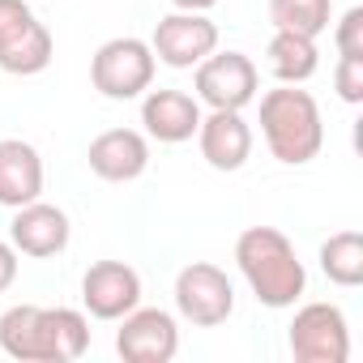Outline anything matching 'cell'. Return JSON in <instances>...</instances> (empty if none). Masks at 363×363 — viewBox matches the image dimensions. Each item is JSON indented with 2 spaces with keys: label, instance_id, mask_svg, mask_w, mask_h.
<instances>
[{
  "label": "cell",
  "instance_id": "6da1fadb",
  "mask_svg": "<svg viewBox=\"0 0 363 363\" xmlns=\"http://www.w3.org/2000/svg\"><path fill=\"white\" fill-rule=\"evenodd\" d=\"M90 346V320L77 308L18 303L0 316V350L22 363H73Z\"/></svg>",
  "mask_w": 363,
  "mask_h": 363
},
{
  "label": "cell",
  "instance_id": "7a4b0ae2",
  "mask_svg": "<svg viewBox=\"0 0 363 363\" xmlns=\"http://www.w3.org/2000/svg\"><path fill=\"white\" fill-rule=\"evenodd\" d=\"M235 261L265 308H291L308 286L303 261L278 227H248L235 240Z\"/></svg>",
  "mask_w": 363,
  "mask_h": 363
},
{
  "label": "cell",
  "instance_id": "3957f363",
  "mask_svg": "<svg viewBox=\"0 0 363 363\" xmlns=\"http://www.w3.org/2000/svg\"><path fill=\"white\" fill-rule=\"evenodd\" d=\"M261 137L278 162H286V167L312 162L325 145V120H320L316 99L295 86L269 90L261 99Z\"/></svg>",
  "mask_w": 363,
  "mask_h": 363
},
{
  "label": "cell",
  "instance_id": "277c9868",
  "mask_svg": "<svg viewBox=\"0 0 363 363\" xmlns=\"http://www.w3.org/2000/svg\"><path fill=\"white\" fill-rule=\"evenodd\" d=\"M154 52L141 39H107L90 60V82L103 99L128 103L154 86Z\"/></svg>",
  "mask_w": 363,
  "mask_h": 363
},
{
  "label": "cell",
  "instance_id": "5b68a950",
  "mask_svg": "<svg viewBox=\"0 0 363 363\" xmlns=\"http://www.w3.org/2000/svg\"><path fill=\"white\" fill-rule=\"evenodd\" d=\"M175 312L197 329H214L235 312V286L231 278L210 265V261H193L175 274Z\"/></svg>",
  "mask_w": 363,
  "mask_h": 363
},
{
  "label": "cell",
  "instance_id": "8992f818",
  "mask_svg": "<svg viewBox=\"0 0 363 363\" xmlns=\"http://www.w3.org/2000/svg\"><path fill=\"white\" fill-rule=\"evenodd\" d=\"M286 342L299 363H346L350 359V329L337 303H303L291 320Z\"/></svg>",
  "mask_w": 363,
  "mask_h": 363
},
{
  "label": "cell",
  "instance_id": "52a82bcc",
  "mask_svg": "<svg viewBox=\"0 0 363 363\" xmlns=\"http://www.w3.org/2000/svg\"><path fill=\"white\" fill-rule=\"evenodd\" d=\"M261 73L244 52H210L197 65V99L210 111H244L257 99Z\"/></svg>",
  "mask_w": 363,
  "mask_h": 363
},
{
  "label": "cell",
  "instance_id": "ba28073f",
  "mask_svg": "<svg viewBox=\"0 0 363 363\" xmlns=\"http://www.w3.org/2000/svg\"><path fill=\"white\" fill-rule=\"evenodd\" d=\"M214 48H218V26L206 13H184V9L158 18L150 39L154 60H162L167 69H197Z\"/></svg>",
  "mask_w": 363,
  "mask_h": 363
},
{
  "label": "cell",
  "instance_id": "9c48e42d",
  "mask_svg": "<svg viewBox=\"0 0 363 363\" xmlns=\"http://www.w3.org/2000/svg\"><path fill=\"white\" fill-rule=\"evenodd\" d=\"M120 333H116V354L124 363H171L179 350V329L175 316L162 308H133L128 316H120Z\"/></svg>",
  "mask_w": 363,
  "mask_h": 363
},
{
  "label": "cell",
  "instance_id": "30bf717a",
  "mask_svg": "<svg viewBox=\"0 0 363 363\" xmlns=\"http://www.w3.org/2000/svg\"><path fill=\"white\" fill-rule=\"evenodd\" d=\"M82 303L99 320H120L141 303V278L124 261H94L82 278Z\"/></svg>",
  "mask_w": 363,
  "mask_h": 363
},
{
  "label": "cell",
  "instance_id": "8fae6325",
  "mask_svg": "<svg viewBox=\"0 0 363 363\" xmlns=\"http://www.w3.org/2000/svg\"><path fill=\"white\" fill-rule=\"evenodd\" d=\"M86 158H90V171L99 179H107V184H128V179H137L150 167V141L137 128H107L90 141Z\"/></svg>",
  "mask_w": 363,
  "mask_h": 363
},
{
  "label": "cell",
  "instance_id": "7c38bea8",
  "mask_svg": "<svg viewBox=\"0 0 363 363\" xmlns=\"http://www.w3.org/2000/svg\"><path fill=\"white\" fill-rule=\"evenodd\" d=\"M141 124L154 141L162 145H179L197 137V124H201V103L184 90H150L141 99Z\"/></svg>",
  "mask_w": 363,
  "mask_h": 363
},
{
  "label": "cell",
  "instance_id": "4fadbf2b",
  "mask_svg": "<svg viewBox=\"0 0 363 363\" xmlns=\"http://www.w3.org/2000/svg\"><path fill=\"white\" fill-rule=\"evenodd\" d=\"M9 244L26 257H56L69 248V214L48 201L18 206V214L9 223Z\"/></svg>",
  "mask_w": 363,
  "mask_h": 363
},
{
  "label": "cell",
  "instance_id": "5bb4252c",
  "mask_svg": "<svg viewBox=\"0 0 363 363\" xmlns=\"http://www.w3.org/2000/svg\"><path fill=\"white\" fill-rule=\"evenodd\" d=\"M197 141H201V158L214 171H240L252 154V128L240 111H210L197 124Z\"/></svg>",
  "mask_w": 363,
  "mask_h": 363
},
{
  "label": "cell",
  "instance_id": "9a60e30c",
  "mask_svg": "<svg viewBox=\"0 0 363 363\" xmlns=\"http://www.w3.org/2000/svg\"><path fill=\"white\" fill-rule=\"evenodd\" d=\"M43 193V158L30 141L22 137H5L0 141V206L18 210L39 201Z\"/></svg>",
  "mask_w": 363,
  "mask_h": 363
},
{
  "label": "cell",
  "instance_id": "2e32d148",
  "mask_svg": "<svg viewBox=\"0 0 363 363\" xmlns=\"http://www.w3.org/2000/svg\"><path fill=\"white\" fill-rule=\"evenodd\" d=\"M269 73L282 82V86H299L316 73L320 65V52H316V39L308 35H291V30H274L269 39Z\"/></svg>",
  "mask_w": 363,
  "mask_h": 363
},
{
  "label": "cell",
  "instance_id": "e0dca14e",
  "mask_svg": "<svg viewBox=\"0 0 363 363\" xmlns=\"http://www.w3.org/2000/svg\"><path fill=\"white\" fill-rule=\"evenodd\" d=\"M52 65V35L48 26L35 18L9 48H0V69L13 73V77H35Z\"/></svg>",
  "mask_w": 363,
  "mask_h": 363
},
{
  "label": "cell",
  "instance_id": "ac0fdd59",
  "mask_svg": "<svg viewBox=\"0 0 363 363\" xmlns=\"http://www.w3.org/2000/svg\"><path fill=\"white\" fill-rule=\"evenodd\" d=\"M320 269L333 286H359L363 282V235L337 231L320 244Z\"/></svg>",
  "mask_w": 363,
  "mask_h": 363
},
{
  "label": "cell",
  "instance_id": "d6986e66",
  "mask_svg": "<svg viewBox=\"0 0 363 363\" xmlns=\"http://www.w3.org/2000/svg\"><path fill=\"white\" fill-rule=\"evenodd\" d=\"M269 22L274 30L316 39L329 26V0H269Z\"/></svg>",
  "mask_w": 363,
  "mask_h": 363
},
{
  "label": "cell",
  "instance_id": "ffe728a7",
  "mask_svg": "<svg viewBox=\"0 0 363 363\" xmlns=\"http://www.w3.org/2000/svg\"><path fill=\"white\" fill-rule=\"evenodd\" d=\"M333 90L342 103H363V56H342L337 73H333Z\"/></svg>",
  "mask_w": 363,
  "mask_h": 363
},
{
  "label": "cell",
  "instance_id": "44dd1931",
  "mask_svg": "<svg viewBox=\"0 0 363 363\" xmlns=\"http://www.w3.org/2000/svg\"><path fill=\"white\" fill-rule=\"evenodd\" d=\"M30 22H35V13L26 0H0V48H9Z\"/></svg>",
  "mask_w": 363,
  "mask_h": 363
},
{
  "label": "cell",
  "instance_id": "7402d4cb",
  "mask_svg": "<svg viewBox=\"0 0 363 363\" xmlns=\"http://www.w3.org/2000/svg\"><path fill=\"white\" fill-rule=\"evenodd\" d=\"M333 43H337V52H342V56H363V9H359V5L342 13Z\"/></svg>",
  "mask_w": 363,
  "mask_h": 363
},
{
  "label": "cell",
  "instance_id": "603a6c76",
  "mask_svg": "<svg viewBox=\"0 0 363 363\" xmlns=\"http://www.w3.org/2000/svg\"><path fill=\"white\" fill-rule=\"evenodd\" d=\"M13 282H18V248L0 240V295H5Z\"/></svg>",
  "mask_w": 363,
  "mask_h": 363
},
{
  "label": "cell",
  "instance_id": "cb8c5ba5",
  "mask_svg": "<svg viewBox=\"0 0 363 363\" xmlns=\"http://www.w3.org/2000/svg\"><path fill=\"white\" fill-rule=\"evenodd\" d=\"M175 9H184V13H206V9H214L218 0H171Z\"/></svg>",
  "mask_w": 363,
  "mask_h": 363
}]
</instances>
